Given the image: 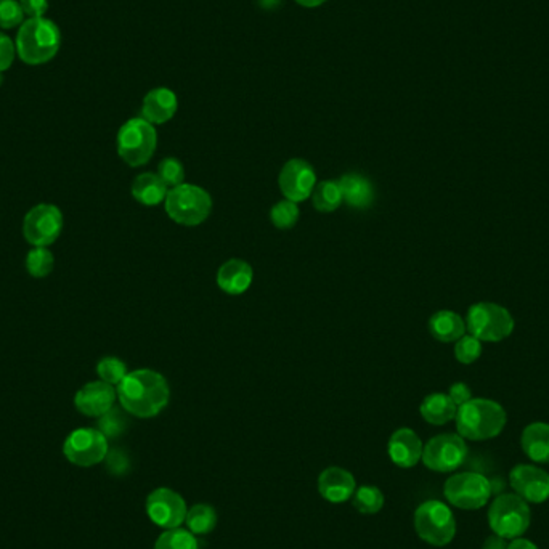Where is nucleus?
<instances>
[{"instance_id": "f257e3e1", "label": "nucleus", "mask_w": 549, "mask_h": 549, "mask_svg": "<svg viewBox=\"0 0 549 549\" xmlns=\"http://www.w3.org/2000/svg\"><path fill=\"white\" fill-rule=\"evenodd\" d=\"M118 399L129 415L153 418L168 407V381L153 369H137L116 386Z\"/></svg>"}, {"instance_id": "f03ea898", "label": "nucleus", "mask_w": 549, "mask_h": 549, "mask_svg": "<svg viewBox=\"0 0 549 549\" xmlns=\"http://www.w3.org/2000/svg\"><path fill=\"white\" fill-rule=\"evenodd\" d=\"M456 429L462 439L481 442L495 439L506 426V411L500 403L489 399H471L458 407Z\"/></svg>"}, {"instance_id": "7ed1b4c3", "label": "nucleus", "mask_w": 549, "mask_h": 549, "mask_svg": "<svg viewBox=\"0 0 549 549\" xmlns=\"http://www.w3.org/2000/svg\"><path fill=\"white\" fill-rule=\"evenodd\" d=\"M61 46L60 27L48 18H29L23 21L16 36V54L31 67L54 60Z\"/></svg>"}, {"instance_id": "20e7f679", "label": "nucleus", "mask_w": 549, "mask_h": 549, "mask_svg": "<svg viewBox=\"0 0 549 549\" xmlns=\"http://www.w3.org/2000/svg\"><path fill=\"white\" fill-rule=\"evenodd\" d=\"M169 217L185 227H196L208 219L212 211V198L204 188L181 183L171 188L164 200Z\"/></svg>"}, {"instance_id": "39448f33", "label": "nucleus", "mask_w": 549, "mask_h": 549, "mask_svg": "<svg viewBox=\"0 0 549 549\" xmlns=\"http://www.w3.org/2000/svg\"><path fill=\"white\" fill-rule=\"evenodd\" d=\"M530 521L529 502L516 493H502L490 504V529L506 540L521 538L529 530Z\"/></svg>"}, {"instance_id": "423d86ee", "label": "nucleus", "mask_w": 549, "mask_h": 549, "mask_svg": "<svg viewBox=\"0 0 549 549\" xmlns=\"http://www.w3.org/2000/svg\"><path fill=\"white\" fill-rule=\"evenodd\" d=\"M466 329L482 342H502L514 331V318L495 302H479L469 308Z\"/></svg>"}, {"instance_id": "0eeeda50", "label": "nucleus", "mask_w": 549, "mask_h": 549, "mask_svg": "<svg viewBox=\"0 0 549 549\" xmlns=\"http://www.w3.org/2000/svg\"><path fill=\"white\" fill-rule=\"evenodd\" d=\"M413 523L418 536L432 546H447L455 538V516L445 502L437 500L422 502L415 511Z\"/></svg>"}, {"instance_id": "6e6552de", "label": "nucleus", "mask_w": 549, "mask_h": 549, "mask_svg": "<svg viewBox=\"0 0 549 549\" xmlns=\"http://www.w3.org/2000/svg\"><path fill=\"white\" fill-rule=\"evenodd\" d=\"M158 145V135L153 124L143 118L129 119L118 132V153L132 168L147 164Z\"/></svg>"}, {"instance_id": "1a4fd4ad", "label": "nucleus", "mask_w": 549, "mask_h": 549, "mask_svg": "<svg viewBox=\"0 0 549 549\" xmlns=\"http://www.w3.org/2000/svg\"><path fill=\"white\" fill-rule=\"evenodd\" d=\"M443 495L455 508L474 511L489 502L492 496L490 481L477 472H461L450 477L443 485Z\"/></svg>"}, {"instance_id": "9d476101", "label": "nucleus", "mask_w": 549, "mask_h": 549, "mask_svg": "<svg viewBox=\"0 0 549 549\" xmlns=\"http://www.w3.org/2000/svg\"><path fill=\"white\" fill-rule=\"evenodd\" d=\"M468 445L460 434H440L422 449V462L436 472H453L466 461Z\"/></svg>"}, {"instance_id": "9b49d317", "label": "nucleus", "mask_w": 549, "mask_h": 549, "mask_svg": "<svg viewBox=\"0 0 549 549\" xmlns=\"http://www.w3.org/2000/svg\"><path fill=\"white\" fill-rule=\"evenodd\" d=\"M108 439L98 429L81 428L73 430L63 445L67 461L81 468H90L103 461L108 455Z\"/></svg>"}, {"instance_id": "f8f14e48", "label": "nucleus", "mask_w": 549, "mask_h": 549, "mask_svg": "<svg viewBox=\"0 0 549 549\" xmlns=\"http://www.w3.org/2000/svg\"><path fill=\"white\" fill-rule=\"evenodd\" d=\"M63 230V214L54 204H37L23 221V234L34 248L54 244Z\"/></svg>"}, {"instance_id": "ddd939ff", "label": "nucleus", "mask_w": 549, "mask_h": 549, "mask_svg": "<svg viewBox=\"0 0 549 549\" xmlns=\"http://www.w3.org/2000/svg\"><path fill=\"white\" fill-rule=\"evenodd\" d=\"M187 513V502L174 490L160 487L148 495V517L161 529H179L185 523Z\"/></svg>"}, {"instance_id": "4468645a", "label": "nucleus", "mask_w": 549, "mask_h": 549, "mask_svg": "<svg viewBox=\"0 0 549 549\" xmlns=\"http://www.w3.org/2000/svg\"><path fill=\"white\" fill-rule=\"evenodd\" d=\"M278 183L286 200L295 202H306L316 187V171L307 161L295 158L283 166Z\"/></svg>"}, {"instance_id": "2eb2a0df", "label": "nucleus", "mask_w": 549, "mask_h": 549, "mask_svg": "<svg viewBox=\"0 0 549 549\" xmlns=\"http://www.w3.org/2000/svg\"><path fill=\"white\" fill-rule=\"evenodd\" d=\"M511 487L527 502H544L549 498V474L533 464H517L509 474Z\"/></svg>"}, {"instance_id": "dca6fc26", "label": "nucleus", "mask_w": 549, "mask_h": 549, "mask_svg": "<svg viewBox=\"0 0 549 549\" xmlns=\"http://www.w3.org/2000/svg\"><path fill=\"white\" fill-rule=\"evenodd\" d=\"M116 399L118 392L111 384L103 381L88 382L78 390L74 397V405L82 415L100 418L113 409Z\"/></svg>"}, {"instance_id": "f3484780", "label": "nucleus", "mask_w": 549, "mask_h": 549, "mask_svg": "<svg viewBox=\"0 0 549 549\" xmlns=\"http://www.w3.org/2000/svg\"><path fill=\"white\" fill-rule=\"evenodd\" d=\"M422 449L421 439L409 428L397 429L388 445L390 460L403 469L413 468L421 461Z\"/></svg>"}, {"instance_id": "a211bd4d", "label": "nucleus", "mask_w": 549, "mask_h": 549, "mask_svg": "<svg viewBox=\"0 0 549 549\" xmlns=\"http://www.w3.org/2000/svg\"><path fill=\"white\" fill-rule=\"evenodd\" d=\"M320 495L329 502H346L356 493V477L342 468H328L318 477Z\"/></svg>"}, {"instance_id": "6ab92c4d", "label": "nucleus", "mask_w": 549, "mask_h": 549, "mask_svg": "<svg viewBox=\"0 0 549 549\" xmlns=\"http://www.w3.org/2000/svg\"><path fill=\"white\" fill-rule=\"evenodd\" d=\"M177 111V97L166 88H153L143 98L141 116L150 124H164L174 118Z\"/></svg>"}, {"instance_id": "aec40b11", "label": "nucleus", "mask_w": 549, "mask_h": 549, "mask_svg": "<svg viewBox=\"0 0 549 549\" xmlns=\"http://www.w3.org/2000/svg\"><path fill=\"white\" fill-rule=\"evenodd\" d=\"M251 283H253V267L242 259L225 262L217 272V285L227 295H243L248 291Z\"/></svg>"}, {"instance_id": "412c9836", "label": "nucleus", "mask_w": 549, "mask_h": 549, "mask_svg": "<svg viewBox=\"0 0 549 549\" xmlns=\"http://www.w3.org/2000/svg\"><path fill=\"white\" fill-rule=\"evenodd\" d=\"M523 453L532 461L546 464L549 462V424L546 422H532L523 429L521 437Z\"/></svg>"}, {"instance_id": "4be33fe9", "label": "nucleus", "mask_w": 549, "mask_h": 549, "mask_svg": "<svg viewBox=\"0 0 549 549\" xmlns=\"http://www.w3.org/2000/svg\"><path fill=\"white\" fill-rule=\"evenodd\" d=\"M429 333L440 342H456L466 333V322L456 312L440 310L430 316Z\"/></svg>"}, {"instance_id": "5701e85b", "label": "nucleus", "mask_w": 549, "mask_h": 549, "mask_svg": "<svg viewBox=\"0 0 549 549\" xmlns=\"http://www.w3.org/2000/svg\"><path fill=\"white\" fill-rule=\"evenodd\" d=\"M342 200L352 208H368L375 198L371 181L360 174H347L339 181Z\"/></svg>"}, {"instance_id": "b1692460", "label": "nucleus", "mask_w": 549, "mask_h": 549, "mask_svg": "<svg viewBox=\"0 0 549 549\" xmlns=\"http://www.w3.org/2000/svg\"><path fill=\"white\" fill-rule=\"evenodd\" d=\"M168 188L160 175L145 172L139 175L132 183V196L145 206H156L166 200Z\"/></svg>"}, {"instance_id": "393cba45", "label": "nucleus", "mask_w": 549, "mask_h": 549, "mask_svg": "<svg viewBox=\"0 0 549 549\" xmlns=\"http://www.w3.org/2000/svg\"><path fill=\"white\" fill-rule=\"evenodd\" d=\"M420 411H421L424 421L434 424V426H443L451 420H455L458 407L450 399L449 394H439L437 392V394H430L422 400Z\"/></svg>"}, {"instance_id": "a878e982", "label": "nucleus", "mask_w": 549, "mask_h": 549, "mask_svg": "<svg viewBox=\"0 0 549 549\" xmlns=\"http://www.w3.org/2000/svg\"><path fill=\"white\" fill-rule=\"evenodd\" d=\"M310 198L314 202V208L318 212H335L336 209L339 208L341 202H344L339 181H335L316 183V190Z\"/></svg>"}, {"instance_id": "bb28decb", "label": "nucleus", "mask_w": 549, "mask_h": 549, "mask_svg": "<svg viewBox=\"0 0 549 549\" xmlns=\"http://www.w3.org/2000/svg\"><path fill=\"white\" fill-rule=\"evenodd\" d=\"M185 523L193 535H208L217 525V513L209 504H194L188 509Z\"/></svg>"}, {"instance_id": "cd10ccee", "label": "nucleus", "mask_w": 549, "mask_h": 549, "mask_svg": "<svg viewBox=\"0 0 549 549\" xmlns=\"http://www.w3.org/2000/svg\"><path fill=\"white\" fill-rule=\"evenodd\" d=\"M352 504L360 514H378L384 506V495L375 485H362L352 495Z\"/></svg>"}, {"instance_id": "c85d7f7f", "label": "nucleus", "mask_w": 549, "mask_h": 549, "mask_svg": "<svg viewBox=\"0 0 549 549\" xmlns=\"http://www.w3.org/2000/svg\"><path fill=\"white\" fill-rule=\"evenodd\" d=\"M154 549H200V546L190 530L179 527L166 530L154 543Z\"/></svg>"}, {"instance_id": "c756f323", "label": "nucleus", "mask_w": 549, "mask_h": 549, "mask_svg": "<svg viewBox=\"0 0 549 549\" xmlns=\"http://www.w3.org/2000/svg\"><path fill=\"white\" fill-rule=\"evenodd\" d=\"M54 254L47 248H34L26 257L27 272L34 278H46L54 270Z\"/></svg>"}, {"instance_id": "7c9ffc66", "label": "nucleus", "mask_w": 549, "mask_h": 549, "mask_svg": "<svg viewBox=\"0 0 549 549\" xmlns=\"http://www.w3.org/2000/svg\"><path fill=\"white\" fill-rule=\"evenodd\" d=\"M270 221H272L274 227L282 228V230H289V228L295 227L297 221H299L297 202L285 200V202L274 204L272 211H270Z\"/></svg>"}, {"instance_id": "2f4dec72", "label": "nucleus", "mask_w": 549, "mask_h": 549, "mask_svg": "<svg viewBox=\"0 0 549 549\" xmlns=\"http://www.w3.org/2000/svg\"><path fill=\"white\" fill-rule=\"evenodd\" d=\"M97 375L100 378V381L118 386L128 376V367L116 357H107L97 365Z\"/></svg>"}, {"instance_id": "473e14b6", "label": "nucleus", "mask_w": 549, "mask_h": 549, "mask_svg": "<svg viewBox=\"0 0 549 549\" xmlns=\"http://www.w3.org/2000/svg\"><path fill=\"white\" fill-rule=\"evenodd\" d=\"M481 354H482V341H479L474 336H462L456 341V360L462 365H471V363L476 362Z\"/></svg>"}, {"instance_id": "72a5a7b5", "label": "nucleus", "mask_w": 549, "mask_h": 549, "mask_svg": "<svg viewBox=\"0 0 549 549\" xmlns=\"http://www.w3.org/2000/svg\"><path fill=\"white\" fill-rule=\"evenodd\" d=\"M128 428V421L118 409H111L105 415L100 416L98 420V430L107 439L121 436L122 432Z\"/></svg>"}, {"instance_id": "f704fd0d", "label": "nucleus", "mask_w": 549, "mask_h": 549, "mask_svg": "<svg viewBox=\"0 0 549 549\" xmlns=\"http://www.w3.org/2000/svg\"><path fill=\"white\" fill-rule=\"evenodd\" d=\"M25 12L18 0H0V29H14L21 26Z\"/></svg>"}, {"instance_id": "c9c22d12", "label": "nucleus", "mask_w": 549, "mask_h": 549, "mask_svg": "<svg viewBox=\"0 0 549 549\" xmlns=\"http://www.w3.org/2000/svg\"><path fill=\"white\" fill-rule=\"evenodd\" d=\"M158 175L168 187H179L185 179V169L177 158H164L158 166Z\"/></svg>"}, {"instance_id": "e433bc0d", "label": "nucleus", "mask_w": 549, "mask_h": 549, "mask_svg": "<svg viewBox=\"0 0 549 549\" xmlns=\"http://www.w3.org/2000/svg\"><path fill=\"white\" fill-rule=\"evenodd\" d=\"M16 47L15 42L8 37L7 34L0 33V73L7 71L14 65Z\"/></svg>"}, {"instance_id": "4c0bfd02", "label": "nucleus", "mask_w": 549, "mask_h": 549, "mask_svg": "<svg viewBox=\"0 0 549 549\" xmlns=\"http://www.w3.org/2000/svg\"><path fill=\"white\" fill-rule=\"evenodd\" d=\"M108 469L113 472V474H124L128 471L129 461L126 455L122 453L121 450H113V451H108L107 458Z\"/></svg>"}, {"instance_id": "58836bf2", "label": "nucleus", "mask_w": 549, "mask_h": 549, "mask_svg": "<svg viewBox=\"0 0 549 549\" xmlns=\"http://www.w3.org/2000/svg\"><path fill=\"white\" fill-rule=\"evenodd\" d=\"M25 15L29 18H42L47 14L48 0H18Z\"/></svg>"}, {"instance_id": "ea45409f", "label": "nucleus", "mask_w": 549, "mask_h": 549, "mask_svg": "<svg viewBox=\"0 0 549 549\" xmlns=\"http://www.w3.org/2000/svg\"><path fill=\"white\" fill-rule=\"evenodd\" d=\"M449 396L455 402L456 407H461V405H464V403L469 402L472 399L471 388L464 382H456V384H453L450 388Z\"/></svg>"}, {"instance_id": "a19ab883", "label": "nucleus", "mask_w": 549, "mask_h": 549, "mask_svg": "<svg viewBox=\"0 0 549 549\" xmlns=\"http://www.w3.org/2000/svg\"><path fill=\"white\" fill-rule=\"evenodd\" d=\"M482 549H508V543H506V538L493 533V535L485 538Z\"/></svg>"}, {"instance_id": "79ce46f5", "label": "nucleus", "mask_w": 549, "mask_h": 549, "mask_svg": "<svg viewBox=\"0 0 549 549\" xmlns=\"http://www.w3.org/2000/svg\"><path fill=\"white\" fill-rule=\"evenodd\" d=\"M508 549H540L535 543L530 542L527 538H514L508 544Z\"/></svg>"}, {"instance_id": "37998d69", "label": "nucleus", "mask_w": 549, "mask_h": 549, "mask_svg": "<svg viewBox=\"0 0 549 549\" xmlns=\"http://www.w3.org/2000/svg\"><path fill=\"white\" fill-rule=\"evenodd\" d=\"M490 487H492V495H500L502 493V490L506 489V483L502 479H493L490 481Z\"/></svg>"}, {"instance_id": "c03bdc74", "label": "nucleus", "mask_w": 549, "mask_h": 549, "mask_svg": "<svg viewBox=\"0 0 549 549\" xmlns=\"http://www.w3.org/2000/svg\"><path fill=\"white\" fill-rule=\"evenodd\" d=\"M297 4H301L302 7L314 8L325 4L326 0H295Z\"/></svg>"}, {"instance_id": "a18cd8bd", "label": "nucleus", "mask_w": 549, "mask_h": 549, "mask_svg": "<svg viewBox=\"0 0 549 549\" xmlns=\"http://www.w3.org/2000/svg\"><path fill=\"white\" fill-rule=\"evenodd\" d=\"M2 82H4V78H2V73H0V84H2Z\"/></svg>"}]
</instances>
